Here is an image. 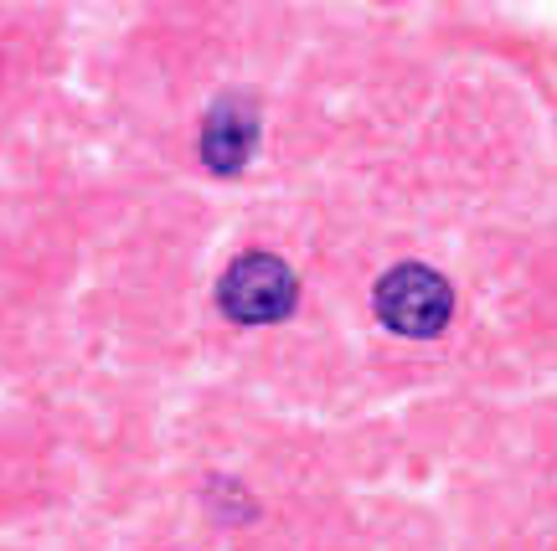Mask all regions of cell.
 I'll return each mask as SVG.
<instances>
[{
    "mask_svg": "<svg viewBox=\"0 0 557 551\" xmlns=\"http://www.w3.org/2000/svg\"><path fill=\"white\" fill-rule=\"evenodd\" d=\"M299 284L289 274V263H278L274 253H248L238 258L218 284V304L227 320L238 325H274L295 310Z\"/></svg>",
    "mask_w": 557,
    "mask_h": 551,
    "instance_id": "obj_2",
    "label": "cell"
},
{
    "mask_svg": "<svg viewBox=\"0 0 557 551\" xmlns=\"http://www.w3.org/2000/svg\"><path fill=\"white\" fill-rule=\"evenodd\" d=\"M253 145H259V109L238 99V93L212 103V114L201 124V160L218 176H238L243 165L253 160Z\"/></svg>",
    "mask_w": 557,
    "mask_h": 551,
    "instance_id": "obj_3",
    "label": "cell"
},
{
    "mask_svg": "<svg viewBox=\"0 0 557 551\" xmlns=\"http://www.w3.org/2000/svg\"><path fill=\"white\" fill-rule=\"evenodd\" d=\"M449 310H455V289L423 268V263H403L393 274H382L377 284V320L387 330L408 335V340H429L449 325Z\"/></svg>",
    "mask_w": 557,
    "mask_h": 551,
    "instance_id": "obj_1",
    "label": "cell"
}]
</instances>
